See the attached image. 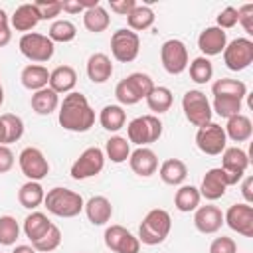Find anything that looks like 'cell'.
I'll return each mask as SVG.
<instances>
[{"mask_svg": "<svg viewBox=\"0 0 253 253\" xmlns=\"http://www.w3.org/2000/svg\"><path fill=\"white\" fill-rule=\"evenodd\" d=\"M57 121L69 132H87L95 125V111L83 93L71 91L59 103Z\"/></svg>", "mask_w": 253, "mask_h": 253, "instance_id": "obj_1", "label": "cell"}, {"mask_svg": "<svg viewBox=\"0 0 253 253\" xmlns=\"http://www.w3.org/2000/svg\"><path fill=\"white\" fill-rule=\"evenodd\" d=\"M43 204L47 208L49 213L57 215V217H75L83 211V198L81 194L69 190V188H51L45 198H43Z\"/></svg>", "mask_w": 253, "mask_h": 253, "instance_id": "obj_2", "label": "cell"}, {"mask_svg": "<svg viewBox=\"0 0 253 253\" xmlns=\"http://www.w3.org/2000/svg\"><path fill=\"white\" fill-rule=\"evenodd\" d=\"M170 229H172L170 213L162 208H154L144 215L138 227V241L144 245H158L168 237Z\"/></svg>", "mask_w": 253, "mask_h": 253, "instance_id": "obj_3", "label": "cell"}, {"mask_svg": "<svg viewBox=\"0 0 253 253\" xmlns=\"http://www.w3.org/2000/svg\"><path fill=\"white\" fill-rule=\"evenodd\" d=\"M18 47H20V53L34 61V63H45L53 57V51H55V45L53 42L45 36V34H40V32H30V34H24L18 42Z\"/></svg>", "mask_w": 253, "mask_h": 253, "instance_id": "obj_4", "label": "cell"}, {"mask_svg": "<svg viewBox=\"0 0 253 253\" xmlns=\"http://www.w3.org/2000/svg\"><path fill=\"white\" fill-rule=\"evenodd\" d=\"M128 142H134L138 146H146L156 142L162 136V123L156 115H142L128 123L126 126Z\"/></svg>", "mask_w": 253, "mask_h": 253, "instance_id": "obj_5", "label": "cell"}, {"mask_svg": "<svg viewBox=\"0 0 253 253\" xmlns=\"http://www.w3.org/2000/svg\"><path fill=\"white\" fill-rule=\"evenodd\" d=\"M140 51V38L136 32L128 28H119L111 36V53L121 63H130L138 57Z\"/></svg>", "mask_w": 253, "mask_h": 253, "instance_id": "obj_6", "label": "cell"}, {"mask_svg": "<svg viewBox=\"0 0 253 253\" xmlns=\"http://www.w3.org/2000/svg\"><path fill=\"white\" fill-rule=\"evenodd\" d=\"M182 109H184L186 119L194 126H202V125L210 123L211 121V115H213L211 103L198 89H190V91L184 93V97H182Z\"/></svg>", "mask_w": 253, "mask_h": 253, "instance_id": "obj_7", "label": "cell"}, {"mask_svg": "<svg viewBox=\"0 0 253 253\" xmlns=\"http://www.w3.org/2000/svg\"><path fill=\"white\" fill-rule=\"evenodd\" d=\"M103 168H105V152L99 146H89L75 158L69 174L73 180H87L101 174Z\"/></svg>", "mask_w": 253, "mask_h": 253, "instance_id": "obj_8", "label": "cell"}, {"mask_svg": "<svg viewBox=\"0 0 253 253\" xmlns=\"http://www.w3.org/2000/svg\"><path fill=\"white\" fill-rule=\"evenodd\" d=\"M196 146L208 154V156H217L225 150L227 146V136H225V130L221 125L210 121L202 126H198V132H196Z\"/></svg>", "mask_w": 253, "mask_h": 253, "instance_id": "obj_9", "label": "cell"}, {"mask_svg": "<svg viewBox=\"0 0 253 253\" xmlns=\"http://www.w3.org/2000/svg\"><path fill=\"white\" fill-rule=\"evenodd\" d=\"M223 63L231 71H243L253 63V42L249 38H235L223 49Z\"/></svg>", "mask_w": 253, "mask_h": 253, "instance_id": "obj_10", "label": "cell"}, {"mask_svg": "<svg viewBox=\"0 0 253 253\" xmlns=\"http://www.w3.org/2000/svg\"><path fill=\"white\" fill-rule=\"evenodd\" d=\"M160 61L162 67L170 75H180L182 71L188 69V47L182 40H166L160 47Z\"/></svg>", "mask_w": 253, "mask_h": 253, "instance_id": "obj_11", "label": "cell"}, {"mask_svg": "<svg viewBox=\"0 0 253 253\" xmlns=\"http://www.w3.org/2000/svg\"><path fill=\"white\" fill-rule=\"evenodd\" d=\"M18 164L22 174L32 182H40L49 174V162L45 154L36 146H26L18 156Z\"/></svg>", "mask_w": 253, "mask_h": 253, "instance_id": "obj_12", "label": "cell"}, {"mask_svg": "<svg viewBox=\"0 0 253 253\" xmlns=\"http://www.w3.org/2000/svg\"><path fill=\"white\" fill-rule=\"evenodd\" d=\"M249 166V156L243 148L239 146H225V150L221 152V170L225 174V180H227V186H233L237 184L245 170Z\"/></svg>", "mask_w": 253, "mask_h": 253, "instance_id": "obj_13", "label": "cell"}, {"mask_svg": "<svg viewBox=\"0 0 253 253\" xmlns=\"http://www.w3.org/2000/svg\"><path fill=\"white\" fill-rule=\"evenodd\" d=\"M105 245L115 251V253H138L140 251V241L136 235H132L126 227L123 225H109L105 229Z\"/></svg>", "mask_w": 253, "mask_h": 253, "instance_id": "obj_14", "label": "cell"}, {"mask_svg": "<svg viewBox=\"0 0 253 253\" xmlns=\"http://www.w3.org/2000/svg\"><path fill=\"white\" fill-rule=\"evenodd\" d=\"M223 223L243 237H253V208L249 204H233L223 213Z\"/></svg>", "mask_w": 253, "mask_h": 253, "instance_id": "obj_15", "label": "cell"}, {"mask_svg": "<svg viewBox=\"0 0 253 253\" xmlns=\"http://www.w3.org/2000/svg\"><path fill=\"white\" fill-rule=\"evenodd\" d=\"M194 225L200 233H217L223 225V211L213 204L198 206L194 210Z\"/></svg>", "mask_w": 253, "mask_h": 253, "instance_id": "obj_16", "label": "cell"}, {"mask_svg": "<svg viewBox=\"0 0 253 253\" xmlns=\"http://www.w3.org/2000/svg\"><path fill=\"white\" fill-rule=\"evenodd\" d=\"M225 45H227V34L223 30H219L217 26H208L198 36V47L204 53V57L223 53Z\"/></svg>", "mask_w": 253, "mask_h": 253, "instance_id": "obj_17", "label": "cell"}, {"mask_svg": "<svg viewBox=\"0 0 253 253\" xmlns=\"http://www.w3.org/2000/svg\"><path fill=\"white\" fill-rule=\"evenodd\" d=\"M128 164H130V170L140 176V178H148L152 174H156L158 170V156L152 148L148 146H138L136 150L130 152L128 156Z\"/></svg>", "mask_w": 253, "mask_h": 253, "instance_id": "obj_18", "label": "cell"}, {"mask_svg": "<svg viewBox=\"0 0 253 253\" xmlns=\"http://www.w3.org/2000/svg\"><path fill=\"white\" fill-rule=\"evenodd\" d=\"M227 180H225V174L221 168H210L206 172V176L202 178V184H200V196L210 200V202H215L219 198L225 196V190H227Z\"/></svg>", "mask_w": 253, "mask_h": 253, "instance_id": "obj_19", "label": "cell"}, {"mask_svg": "<svg viewBox=\"0 0 253 253\" xmlns=\"http://www.w3.org/2000/svg\"><path fill=\"white\" fill-rule=\"evenodd\" d=\"M83 210H85L87 219L93 225H105L113 217V204L105 196H93V198H89L85 202Z\"/></svg>", "mask_w": 253, "mask_h": 253, "instance_id": "obj_20", "label": "cell"}, {"mask_svg": "<svg viewBox=\"0 0 253 253\" xmlns=\"http://www.w3.org/2000/svg\"><path fill=\"white\" fill-rule=\"evenodd\" d=\"M77 83V73L71 65H57L53 71H49V83L47 87L51 91L59 93H71Z\"/></svg>", "mask_w": 253, "mask_h": 253, "instance_id": "obj_21", "label": "cell"}, {"mask_svg": "<svg viewBox=\"0 0 253 253\" xmlns=\"http://www.w3.org/2000/svg\"><path fill=\"white\" fill-rule=\"evenodd\" d=\"M158 176L168 186H182L184 180H186V176H188V166L180 158H168V160H164L160 164Z\"/></svg>", "mask_w": 253, "mask_h": 253, "instance_id": "obj_22", "label": "cell"}, {"mask_svg": "<svg viewBox=\"0 0 253 253\" xmlns=\"http://www.w3.org/2000/svg\"><path fill=\"white\" fill-rule=\"evenodd\" d=\"M20 81L22 85L28 89V91H40V89H45L47 83H49V71L47 67L43 65H38V63H30L22 69L20 73Z\"/></svg>", "mask_w": 253, "mask_h": 253, "instance_id": "obj_23", "label": "cell"}, {"mask_svg": "<svg viewBox=\"0 0 253 253\" xmlns=\"http://www.w3.org/2000/svg\"><path fill=\"white\" fill-rule=\"evenodd\" d=\"M113 75V63L107 53H93L87 59V77L93 83H105Z\"/></svg>", "mask_w": 253, "mask_h": 253, "instance_id": "obj_24", "label": "cell"}, {"mask_svg": "<svg viewBox=\"0 0 253 253\" xmlns=\"http://www.w3.org/2000/svg\"><path fill=\"white\" fill-rule=\"evenodd\" d=\"M223 130H225V136L231 138L233 142H245L253 134V125L247 115L239 113V115L227 119V125L223 126Z\"/></svg>", "mask_w": 253, "mask_h": 253, "instance_id": "obj_25", "label": "cell"}, {"mask_svg": "<svg viewBox=\"0 0 253 253\" xmlns=\"http://www.w3.org/2000/svg\"><path fill=\"white\" fill-rule=\"evenodd\" d=\"M40 22V16L34 8V4H22L16 8V12L10 16V26L16 32H26L30 34V30H34Z\"/></svg>", "mask_w": 253, "mask_h": 253, "instance_id": "obj_26", "label": "cell"}, {"mask_svg": "<svg viewBox=\"0 0 253 253\" xmlns=\"http://www.w3.org/2000/svg\"><path fill=\"white\" fill-rule=\"evenodd\" d=\"M30 105H32V111L38 115H51L55 109H59V95L49 87H45L32 95Z\"/></svg>", "mask_w": 253, "mask_h": 253, "instance_id": "obj_27", "label": "cell"}, {"mask_svg": "<svg viewBox=\"0 0 253 253\" xmlns=\"http://www.w3.org/2000/svg\"><path fill=\"white\" fill-rule=\"evenodd\" d=\"M200 190L192 184H182L178 190H176V196H174V206L178 211L182 213H190L194 211L198 206H200Z\"/></svg>", "mask_w": 253, "mask_h": 253, "instance_id": "obj_28", "label": "cell"}, {"mask_svg": "<svg viewBox=\"0 0 253 253\" xmlns=\"http://www.w3.org/2000/svg\"><path fill=\"white\" fill-rule=\"evenodd\" d=\"M43 198H45V192H43V188H42L40 182L28 180L18 190V202L26 210H36L40 204H43Z\"/></svg>", "mask_w": 253, "mask_h": 253, "instance_id": "obj_29", "label": "cell"}, {"mask_svg": "<svg viewBox=\"0 0 253 253\" xmlns=\"http://www.w3.org/2000/svg\"><path fill=\"white\" fill-rule=\"evenodd\" d=\"M211 93H213V97H233V99L241 101L247 95V85L239 79L221 77L211 85Z\"/></svg>", "mask_w": 253, "mask_h": 253, "instance_id": "obj_30", "label": "cell"}, {"mask_svg": "<svg viewBox=\"0 0 253 253\" xmlns=\"http://www.w3.org/2000/svg\"><path fill=\"white\" fill-rule=\"evenodd\" d=\"M125 121H126V113L121 105H105L99 113V123L109 132L121 130L125 126Z\"/></svg>", "mask_w": 253, "mask_h": 253, "instance_id": "obj_31", "label": "cell"}, {"mask_svg": "<svg viewBox=\"0 0 253 253\" xmlns=\"http://www.w3.org/2000/svg\"><path fill=\"white\" fill-rule=\"evenodd\" d=\"M49 227H51V221H49L47 215L42 213V211H32L30 215H26L24 225H22V229H24V233H26V237H28L30 241L40 239Z\"/></svg>", "mask_w": 253, "mask_h": 253, "instance_id": "obj_32", "label": "cell"}, {"mask_svg": "<svg viewBox=\"0 0 253 253\" xmlns=\"http://www.w3.org/2000/svg\"><path fill=\"white\" fill-rule=\"evenodd\" d=\"M109 24H111V16H109V12H107L101 4L83 12V26H85L89 32H93V34L105 32V30L109 28Z\"/></svg>", "mask_w": 253, "mask_h": 253, "instance_id": "obj_33", "label": "cell"}, {"mask_svg": "<svg viewBox=\"0 0 253 253\" xmlns=\"http://www.w3.org/2000/svg\"><path fill=\"white\" fill-rule=\"evenodd\" d=\"M130 156V142L125 136H111L105 144V158H109L115 164H121L128 160Z\"/></svg>", "mask_w": 253, "mask_h": 253, "instance_id": "obj_34", "label": "cell"}, {"mask_svg": "<svg viewBox=\"0 0 253 253\" xmlns=\"http://www.w3.org/2000/svg\"><path fill=\"white\" fill-rule=\"evenodd\" d=\"M154 12L150 6H134V10L126 16V24H128V30L132 32H142V30H148L152 24H154Z\"/></svg>", "mask_w": 253, "mask_h": 253, "instance_id": "obj_35", "label": "cell"}, {"mask_svg": "<svg viewBox=\"0 0 253 253\" xmlns=\"http://www.w3.org/2000/svg\"><path fill=\"white\" fill-rule=\"evenodd\" d=\"M172 101H174V97H172V91L168 87H154L148 93V97H146L148 109L152 113H158V115L160 113H166L172 107Z\"/></svg>", "mask_w": 253, "mask_h": 253, "instance_id": "obj_36", "label": "cell"}, {"mask_svg": "<svg viewBox=\"0 0 253 253\" xmlns=\"http://www.w3.org/2000/svg\"><path fill=\"white\" fill-rule=\"evenodd\" d=\"M75 36H77V28H75V24L69 22V20H53L51 26H49V30H47V38H49L53 43H55V42L67 43V42H71Z\"/></svg>", "mask_w": 253, "mask_h": 253, "instance_id": "obj_37", "label": "cell"}, {"mask_svg": "<svg viewBox=\"0 0 253 253\" xmlns=\"http://www.w3.org/2000/svg\"><path fill=\"white\" fill-rule=\"evenodd\" d=\"M125 81L128 83V87L132 89V93L142 101V99H146L148 97V93L156 87L154 85V81H152V77L150 75H146V73H142V71H134V73H130V75H126L125 77Z\"/></svg>", "mask_w": 253, "mask_h": 253, "instance_id": "obj_38", "label": "cell"}, {"mask_svg": "<svg viewBox=\"0 0 253 253\" xmlns=\"http://www.w3.org/2000/svg\"><path fill=\"white\" fill-rule=\"evenodd\" d=\"M190 77H192L194 83H200V85L208 83L213 77V65H211V61L208 57H204V55L192 59V63H190Z\"/></svg>", "mask_w": 253, "mask_h": 253, "instance_id": "obj_39", "label": "cell"}, {"mask_svg": "<svg viewBox=\"0 0 253 253\" xmlns=\"http://www.w3.org/2000/svg\"><path fill=\"white\" fill-rule=\"evenodd\" d=\"M59 243H61V231H59V227L55 223H51V227L40 239L32 241V247L36 251H40V253H51L53 249L59 247Z\"/></svg>", "mask_w": 253, "mask_h": 253, "instance_id": "obj_40", "label": "cell"}, {"mask_svg": "<svg viewBox=\"0 0 253 253\" xmlns=\"http://www.w3.org/2000/svg\"><path fill=\"white\" fill-rule=\"evenodd\" d=\"M0 121L6 126V146L12 144V142H18L22 138V134H24V121L14 113L0 115Z\"/></svg>", "mask_w": 253, "mask_h": 253, "instance_id": "obj_41", "label": "cell"}, {"mask_svg": "<svg viewBox=\"0 0 253 253\" xmlns=\"http://www.w3.org/2000/svg\"><path fill=\"white\" fill-rule=\"evenodd\" d=\"M211 111L223 119H231V117L241 113V101L233 99V97H213Z\"/></svg>", "mask_w": 253, "mask_h": 253, "instance_id": "obj_42", "label": "cell"}, {"mask_svg": "<svg viewBox=\"0 0 253 253\" xmlns=\"http://www.w3.org/2000/svg\"><path fill=\"white\" fill-rule=\"evenodd\" d=\"M20 237V223L12 215H0V243L14 245Z\"/></svg>", "mask_w": 253, "mask_h": 253, "instance_id": "obj_43", "label": "cell"}, {"mask_svg": "<svg viewBox=\"0 0 253 253\" xmlns=\"http://www.w3.org/2000/svg\"><path fill=\"white\" fill-rule=\"evenodd\" d=\"M34 8L40 16V20H55L63 8L59 0H42V2H34Z\"/></svg>", "mask_w": 253, "mask_h": 253, "instance_id": "obj_44", "label": "cell"}, {"mask_svg": "<svg viewBox=\"0 0 253 253\" xmlns=\"http://www.w3.org/2000/svg\"><path fill=\"white\" fill-rule=\"evenodd\" d=\"M115 97H117V101L121 103V105H136L140 99L132 93V89L128 87V83L125 81V79H121L119 83H117V87H115Z\"/></svg>", "mask_w": 253, "mask_h": 253, "instance_id": "obj_45", "label": "cell"}, {"mask_svg": "<svg viewBox=\"0 0 253 253\" xmlns=\"http://www.w3.org/2000/svg\"><path fill=\"white\" fill-rule=\"evenodd\" d=\"M237 24L243 26L247 36H253V4H243L237 8Z\"/></svg>", "mask_w": 253, "mask_h": 253, "instance_id": "obj_46", "label": "cell"}, {"mask_svg": "<svg viewBox=\"0 0 253 253\" xmlns=\"http://www.w3.org/2000/svg\"><path fill=\"white\" fill-rule=\"evenodd\" d=\"M210 253H237V243L231 237H215L210 243Z\"/></svg>", "mask_w": 253, "mask_h": 253, "instance_id": "obj_47", "label": "cell"}, {"mask_svg": "<svg viewBox=\"0 0 253 253\" xmlns=\"http://www.w3.org/2000/svg\"><path fill=\"white\" fill-rule=\"evenodd\" d=\"M233 26H237V8L227 6L217 14V28L225 32V30H229Z\"/></svg>", "mask_w": 253, "mask_h": 253, "instance_id": "obj_48", "label": "cell"}, {"mask_svg": "<svg viewBox=\"0 0 253 253\" xmlns=\"http://www.w3.org/2000/svg\"><path fill=\"white\" fill-rule=\"evenodd\" d=\"M12 40V32H10V16L6 14V10L0 8V47H6Z\"/></svg>", "mask_w": 253, "mask_h": 253, "instance_id": "obj_49", "label": "cell"}, {"mask_svg": "<svg viewBox=\"0 0 253 253\" xmlns=\"http://www.w3.org/2000/svg\"><path fill=\"white\" fill-rule=\"evenodd\" d=\"M14 166V152L10 150V146L0 144V174L10 172Z\"/></svg>", "mask_w": 253, "mask_h": 253, "instance_id": "obj_50", "label": "cell"}, {"mask_svg": "<svg viewBox=\"0 0 253 253\" xmlns=\"http://www.w3.org/2000/svg\"><path fill=\"white\" fill-rule=\"evenodd\" d=\"M134 6H136L134 0H113V2H109V8L119 16H128L134 10Z\"/></svg>", "mask_w": 253, "mask_h": 253, "instance_id": "obj_51", "label": "cell"}, {"mask_svg": "<svg viewBox=\"0 0 253 253\" xmlns=\"http://www.w3.org/2000/svg\"><path fill=\"white\" fill-rule=\"evenodd\" d=\"M251 188H253V178H251V176H245V180H243V184H241V194H243V198H245V204H249V206H251V202H253V192H251Z\"/></svg>", "mask_w": 253, "mask_h": 253, "instance_id": "obj_52", "label": "cell"}, {"mask_svg": "<svg viewBox=\"0 0 253 253\" xmlns=\"http://www.w3.org/2000/svg\"><path fill=\"white\" fill-rule=\"evenodd\" d=\"M61 8H63V12H67V14H79V12H85L79 0H63V2H61Z\"/></svg>", "mask_w": 253, "mask_h": 253, "instance_id": "obj_53", "label": "cell"}, {"mask_svg": "<svg viewBox=\"0 0 253 253\" xmlns=\"http://www.w3.org/2000/svg\"><path fill=\"white\" fill-rule=\"evenodd\" d=\"M12 253H36V249L32 245H16Z\"/></svg>", "mask_w": 253, "mask_h": 253, "instance_id": "obj_54", "label": "cell"}, {"mask_svg": "<svg viewBox=\"0 0 253 253\" xmlns=\"http://www.w3.org/2000/svg\"><path fill=\"white\" fill-rule=\"evenodd\" d=\"M2 103H4V89H0V107H2Z\"/></svg>", "mask_w": 253, "mask_h": 253, "instance_id": "obj_55", "label": "cell"}, {"mask_svg": "<svg viewBox=\"0 0 253 253\" xmlns=\"http://www.w3.org/2000/svg\"><path fill=\"white\" fill-rule=\"evenodd\" d=\"M0 89H2V83H0Z\"/></svg>", "mask_w": 253, "mask_h": 253, "instance_id": "obj_56", "label": "cell"}]
</instances>
